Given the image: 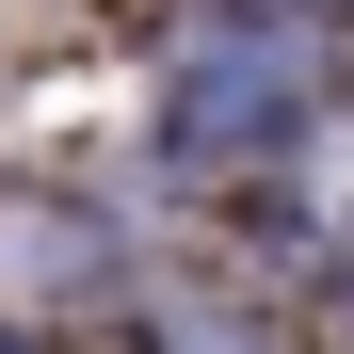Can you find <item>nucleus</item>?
I'll list each match as a JSON object with an SVG mask.
<instances>
[{
  "instance_id": "1",
  "label": "nucleus",
  "mask_w": 354,
  "mask_h": 354,
  "mask_svg": "<svg viewBox=\"0 0 354 354\" xmlns=\"http://www.w3.org/2000/svg\"><path fill=\"white\" fill-rule=\"evenodd\" d=\"M290 81H306V65H290V48H242V65H225V81H194V145H209V129H258V113H274Z\"/></svg>"
},
{
  "instance_id": "2",
  "label": "nucleus",
  "mask_w": 354,
  "mask_h": 354,
  "mask_svg": "<svg viewBox=\"0 0 354 354\" xmlns=\"http://www.w3.org/2000/svg\"><path fill=\"white\" fill-rule=\"evenodd\" d=\"M0 354H17V338H0Z\"/></svg>"
}]
</instances>
